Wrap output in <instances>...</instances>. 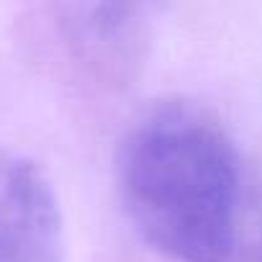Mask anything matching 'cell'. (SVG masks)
Masks as SVG:
<instances>
[{
	"label": "cell",
	"instance_id": "cell-2",
	"mask_svg": "<svg viewBox=\"0 0 262 262\" xmlns=\"http://www.w3.org/2000/svg\"><path fill=\"white\" fill-rule=\"evenodd\" d=\"M0 262H64V221L49 178L0 147Z\"/></svg>",
	"mask_w": 262,
	"mask_h": 262
},
{
	"label": "cell",
	"instance_id": "cell-1",
	"mask_svg": "<svg viewBox=\"0 0 262 262\" xmlns=\"http://www.w3.org/2000/svg\"><path fill=\"white\" fill-rule=\"evenodd\" d=\"M116 185L139 236L172 262H262V178L203 105L147 108L118 144Z\"/></svg>",
	"mask_w": 262,
	"mask_h": 262
}]
</instances>
